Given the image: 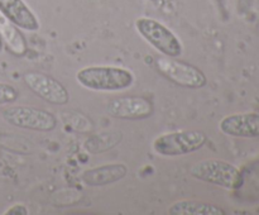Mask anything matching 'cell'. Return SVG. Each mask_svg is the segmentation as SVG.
Returning <instances> with one entry per match:
<instances>
[{
	"label": "cell",
	"instance_id": "cell-1",
	"mask_svg": "<svg viewBox=\"0 0 259 215\" xmlns=\"http://www.w3.org/2000/svg\"><path fill=\"white\" fill-rule=\"evenodd\" d=\"M77 82L93 91H121L134 82V75L129 70L116 66H90L76 75Z\"/></svg>",
	"mask_w": 259,
	"mask_h": 215
},
{
	"label": "cell",
	"instance_id": "cell-2",
	"mask_svg": "<svg viewBox=\"0 0 259 215\" xmlns=\"http://www.w3.org/2000/svg\"><path fill=\"white\" fill-rule=\"evenodd\" d=\"M194 179L227 190H238L244 182L240 169L222 159H204L190 168Z\"/></svg>",
	"mask_w": 259,
	"mask_h": 215
},
{
	"label": "cell",
	"instance_id": "cell-3",
	"mask_svg": "<svg viewBox=\"0 0 259 215\" xmlns=\"http://www.w3.org/2000/svg\"><path fill=\"white\" fill-rule=\"evenodd\" d=\"M206 142V134L201 131L171 132L154 139L153 149L159 156H185L201 149Z\"/></svg>",
	"mask_w": 259,
	"mask_h": 215
},
{
	"label": "cell",
	"instance_id": "cell-4",
	"mask_svg": "<svg viewBox=\"0 0 259 215\" xmlns=\"http://www.w3.org/2000/svg\"><path fill=\"white\" fill-rule=\"evenodd\" d=\"M139 34L167 57H180L182 43L169 28L152 18H139L136 22Z\"/></svg>",
	"mask_w": 259,
	"mask_h": 215
},
{
	"label": "cell",
	"instance_id": "cell-5",
	"mask_svg": "<svg viewBox=\"0 0 259 215\" xmlns=\"http://www.w3.org/2000/svg\"><path fill=\"white\" fill-rule=\"evenodd\" d=\"M156 67L164 77L181 88L200 89L204 88L207 82L206 76L200 68L189 62L177 60V57H159L156 61Z\"/></svg>",
	"mask_w": 259,
	"mask_h": 215
},
{
	"label": "cell",
	"instance_id": "cell-6",
	"mask_svg": "<svg viewBox=\"0 0 259 215\" xmlns=\"http://www.w3.org/2000/svg\"><path fill=\"white\" fill-rule=\"evenodd\" d=\"M3 118L10 125L38 132H51L58 124L57 118L51 111L34 106H10L3 110Z\"/></svg>",
	"mask_w": 259,
	"mask_h": 215
},
{
	"label": "cell",
	"instance_id": "cell-7",
	"mask_svg": "<svg viewBox=\"0 0 259 215\" xmlns=\"http://www.w3.org/2000/svg\"><path fill=\"white\" fill-rule=\"evenodd\" d=\"M24 82L35 95L55 105H66L70 100V93L65 85L56 78L42 72H27L23 76Z\"/></svg>",
	"mask_w": 259,
	"mask_h": 215
},
{
	"label": "cell",
	"instance_id": "cell-8",
	"mask_svg": "<svg viewBox=\"0 0 259 215\" xmlns=\"http://www.w3.org/2000/svg\"><path fill=\"white\" fill-rule=\"evenodd\" d=\"M153 104L151 100L139 96H125V98H115L110 100L106 105V111L109 115L116 119L125 120H137L146 119L153 114Z\"/></svg>",
	"mask_w": 259,
	"mask_h": 215
},
{
	"label": "cell",
	"instance_id": "cell-9",
	"mask_svg": "<svg viewBox=\"0 0 259 215\" xmlns=\"http://www.w3.org/2000/svg\"><path fill=\"white\" fill-rule=\"evenodd\" d=\"M222 133L237 138H257L259 137V114L237 113L223 118L219 123Z\"/></svg>",
	"mask_w": 259,
	"mask_h": 215
},
{
	"label": "cell",
	"instance_id": "cell-10",
	"mask_svg": "<svg viewBox=\"0 0 259 215\" xmlns=\"http://www.w3.org/2000/svg\"><path fill=\"white\" fill-rule=\"evenodd\" d=\"M0 14L20 29H39V20L23 0H0Z\"/></svg>",
	"mask_w": 259,
	"mask_h": 215
},
{
	"label": "cell",
	"instance_id": "cell-11",
	"mask_svg": "<svg viewBox=\"0 0 259 215\" xmlns=\"http://www.w3.org/2000/svg\"><path fill=\"white\" fill-rule=\"evenodd\" d=\"M126 174H128V168L125 164L111 163L86 169L81 176V180L88 186H105V185L120 181L126 176Z\"/></svg>",
	"mask_w": 259,
	"mask_h": 215
},
{
	"label": "cell",
	"instance_id": "cell-12",
	"mask_svg": "<svg viewBox=\"0 0 259 215\" xmlns=\"http://www.w3.org/2000/svg\"><path fill=\"white\" fill-rule=\"evenodd\" d=\"M171 215H224L225 211L220 206L196 200H180L168 207Z\"/></svg>",
	"mask_w": 259,
	"mask_h": 215
},
{
	"label": "cell",
	"instance_id": "cell-13",
	"mask_svg": "<svg viewBox=\"0 0 259 215\" xmlns=\"http://www.w3.org/2000/svg\"><path fill=\"white\" fill-rule=\"evenodd\" d=\"M0 32H2L3 40L7 43L9 50L14 55L23 56L27 52V42L19 32L18 27H15L13 23H10L4 15L0 14Z\"/></svg>",
	"mask_w": 259,
	"mask_h": 215
},
{
	"label": "cell",
	"instance_id": "cell-14",
	"mask_svg": "<svg viewBox=\"0 0 259 215\" xmlns=\"http://www.w3.org/2000/svg\"><path fill=\"white\" fill-rule=\"evenodd\" d=\"M121 138H123L121 132H104L89 138L85 142V148L90 153H101L118 146Z\"/></svg>",
	"mask_w": 259,
	"mask_h": 215
},
{
	"label": "cell",
	"instance_id": "cell-15",
	"mask_svg": "<svg viewBox=\"0 0 259 215\" xmlns=\"http://www.w3.org/2000/svg\"><path fill=\"white\" fill-rule=\"evenodd\" d=\"M18 96H19V93L14 86L0 82V106L14 103Z\"/></svg>",
	"mask_w": 259,
	"mask_h": 215
},
{
	"label": "cell",
	"instance_id": "cell-16",
	"mask_svg": "<svg viewBox=\"0 0 259 215\" xmlns=\"http://www.w3.org/2000/svg\"><path fill=\"white\" fill-rule=\"evenodd\" d=\"M5 215H28V209L22 204L13 205L4 212Z\"/></svg>",
	"mask_w": 259,
	"mask_h": 215
},
{
	"label": "cell",
	"instance_id": "cell-17",
	"mask_svg": "<svg viewBox=\"0 0 259 215\" xmlns=\"http://www.w3.org/2000/svg\"><path fill=\"white\" fill-rule=\"evenodd\" d=\"M3 48H4V40H3V37H2V32H0V53L3 52Z\"/></svg>",
	"mask_w": 259,
	"mask_h": 215
},
{
	"label": "cell",
	"instance_id": "cell-18",
	"mask_svg": "<svg viewBox=\"0 0 259 215\" xmlns=\"http://www.w3.org/2000/svg\"><path fill=\"white\" fill-rule=\"evenodd\" d=\"M218 2H219V3H220V2H222V0H218Z\"/></svg>",
	"mask_w": 259,
	"mask_h": 215
}]
</instances>
